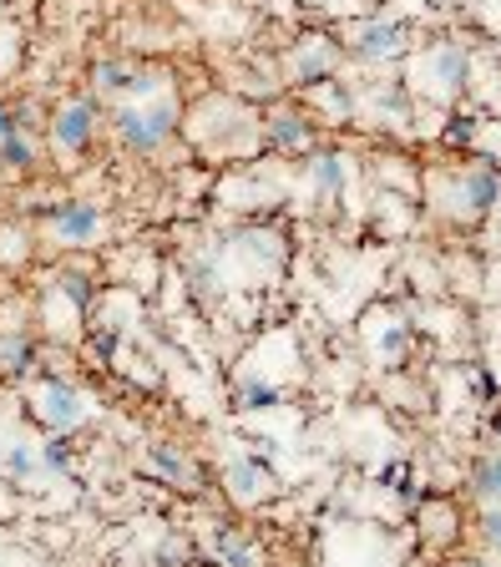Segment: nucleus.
Listing matches in <instances>:
<instances>
[{"label": "nucleus", "instance_id": "obj_10", "mask_svg": "<svg viewBox=\"0 0 501 567\" xmlns=\"http://www.w3.org/2000/svg\"><path fill=\"white\" fill-rule=\"evenodd\" d=\"M497 193H501V183H497V172H471L466 178V199H471V213H487L491 203H497Z\"/></svg>", "mask_w": 501, "mask_h": 567}, {"label": "nucleus", "instance_id": "obj_11", "mask_svg": "<svg viewBox=\"0 0 501 567\" xmlns=\"http://www.w3.org/2000/svg\"><path fill=\"white\" fill-rule=\"evenodd\" d=\"M330 71H334V52H330V46H315V52L299 56V77L309 81V87H324Z\"/></svg>", "mask_w": 501, "mask_h": 567}, {"label": "nucleus", "instance_id": "obj_19", "mask_svg": "<svg viewBox=\"0 0 501 567\" xmlns=\"http://www.w3.org/2000/svg\"><path fill=\"white\" fill-rule=\"evenodd\" d=\"M36 456H41V466H46L52 476L67 472V441H46V446L36 451Z\"/></svg>", "mask_w": 501, "mask_h": 567}, {"label": "nucleus", "instance_id": "obj_5", "mask_svg": "<svg viewBox=\"0 0 501 567\" xmlns=\"http://www.w3.org/2000/svg\"><path fill=\"white\" fill-rule=\"evenodd\" d=\"M400 46H406V31L390 26V21H380V26H365L355 41V56H365V61H385V56H396Z\"/></svg>", "mask_w": 501, "mask_h": 567}, {"label": "nucleus", "instance_id": "obj_12", "mask_svg": "<svg viewBox=\"0 0 501 567\" xmlns=\"http://www.w3.org/2000/svg\"><path fill=\"white\" fill-rule=\"evenodd\" d=\"M269 143H274V147H299V143H309V122H304V117H289V112H284V117L269 122Z\"/></svg>", "mask_w": 501, "mask_h": 567}, {"label": "nucleus", "instance_id": "obj_17", "mask_svg": "<svg viewBox=\"0 0 501 567\" xmlns=\"http://www.w3.org/2000/svg\"><path fill=\"white\" fill-rule=\"evenodd\" d=\"M435 67H441V77H446V87H462L466 71H471V61H466L462 52H441L435 56Z\"/></svg>", "mask_w": 501, "mask_h": 567}, {"label": "nucleus", "instance_id": "obj_3", "mask_svg": "<svg viewBox=\"0 0 501 567\" xmlns=\"http://www.w3.org/2000/svg\"><path fill=\"white\" fill-rule=\"evenodd\" d=\"M52 228L61 243H92L102 234V213H96V203H61V208H52Z\"/></svg>", "mask_w": 501, "mask_h": 567}, {"label": "nucleus", "instance_id": "obj_14", "mask_svg": "<svg viewBox=\"0 0 501 567\" xmlns=\"http://www.w3.org/2000/svg\"><path fill=\"white\" fill-rule=\"evenodd\" d=\"M0 162H5V168H31V162H36V143H31L26 133H11L0 143Z\"/></svg>", "mask_w": 501, "mask_h": 567}, {"label": "nucleus", "instance_id": "obj_20", "mask_svg": "<svg viewBox=\"0 0 501 567\" xmlns=\"http://www.w3.org/2000/svg\"><path fill=\"white\" fill-rule=\"evenodd\" d=\"M56 284H61V294H71V304H77V309H87V304H92V290H87V279H81V274H61Z\"/></svg>", "mask_w": 501, "mask_h": 567}, {"label": "nucleus", "instance_id": "obj_13", "mask_svg": "<svg viewBox=\"0 0 501 567\" xmlns=\"http://www.w3.org/2000/svg\"><path fill=\"white\" fill-rule=\"evenodd\" d=\"M0 462H5V472H11L15 481H26V476H36V472H41V456L26 446V441H15V446H5V456H0Z\"/></svg>", "mask_w": 501, "mask_h": 567}, {"label": "nucleus", "instance_id": "obj_23", "mask_svg": "<svg viewBox=\"0 0 501 567\" xmlns=\"http://www.w3.org/2000/svg\"><path fill=\"white\" fill-rule=\"evenodd\" d=\"M481 532H487V542H497V547H501V512L481 517Z\"/></svg>", "mask_w": 501, "mask_h": 567}, {"label": "nucleus", "instance_id": "obj_1", "mask_svg": "<svg viewBox=\"0 0 501 567\" xmlns=\"http://www.w3.org/2000/svg\"><path fill=\"white\" fill-rule=\"evenodd\" d=\"M172 122H178V106H172V102H152V106H122L112 127H117V137H122L127 152L147 158V152H158V147L172 137Z\"/></svg>", "mask_w": 501, "mask_h": 567}, {"label": "nucleus", "instance_id": "obj_22", "mask_svg": "<svg viewBox=\"0 0 501 567\" xmlns=\"http://www.w3.org/2000/svg\"><path fill=\"white\" fill-rule=\"evenodd\" d=\"M11 133H21V106H11V102H0V143Z\"/></svg>", "mask_w": 501, "mask_h": 567}, {"label": "nucleus", "instance_id": "obj_8", "mask_svg": "<svg viewBox=\"0 0 501 567\" xmlns=\"http://www.w3.org/2000/svg\"><path fill=\"white\" fill-rule=\"evenodd\" d=\"M471 491L481 501H501V456H481L471 472Z\"/></svg>", "mask_w": 501, "mask_h": 567}, {"label": "nucleus", "instance_id": "obj_2", "mask_svg": "<svg viewBox=\"0 0 501 567\" xmlns=\"http://www.w3.org/2000/svg\"><path fill=\"white\" fill-rule=\"evenodd\" d=\"M96 137V106L92 102H67L52 117V143L56 152H87Z\"/></svg>", "mask_w": 501, "mask_h": 567}, {"label": "nucleus", "instance_id": "obj_15", "mask_svg": "<svg viewBox=\"0 0 501 567\" xmlns=\"http://www.w3.org/2000/svg\"><path fill=\"white\" fill-rule=\"evenodd\" d=\"M309 178H315V188H319V193H340V188H344V158H334V152H324V158L315 162V172H309Z\"/></svg>", "mask_w": 501, "mask_h": 567}, {"label": "nucleus", "instance_id": "obj_16", "mask_svg": "<svg viewBox=\"0 0 501 567\" xmlns=\"http://www.w3.org/2000/svg\"><path fill=\"white\" fill-rule=\"evenodd\" d=\"M152 466H158L162 476H172V481H183V487H193V481H198V472H193V466H187L183 456H172L168 446H158V451H152Z\"/></svg>", "mask_w": 501, "mask_h": 567}, {"label": "nucleus", "instance_id": "obj_9", "mask_svg": "<svg viewBox=\"0 0 501 567\" xmlns=\"http://www.w3.org/2000/svg\"><path fill=\"white\" fill-rule=\"evenodd\" d=\"M92 87H96V92H112V97H117V92H133V87H137V71H127L122 61H102V67L92 71Z\"/></svg>", "mask_w": 501, "mask_h": 567}, {"label": "nucleus", "instance_id": "obj_21", "mask_svg": "<svg viewBox=\"0 0 501 567\" xmlns=\"http://www.w3.org/2000/svg\"><path fill=\"white\" fill-rule=\"evenodd\" d=\"M243 400H249V410H264L278 400V390L274 385H243Z\"/></svg>", "mask_w": 501, "mask_h": 567}, {"label": "nucleus", "instance_id": "obj_6", "mask_svg": "<svg viewBox=\"0 0 501 567\" xmlns=\"http://www.w3.org/2000/svg\"><path fill=\"white\" fill-rule=\"evenodd\" d=\"M228 481H234L238 497H259V491L269 487V466L253 462V456H238V462L228 466Z\"/></svg>", "mask_w": 501, "mask_h": 567}, {"label": "nucleus", "instance_id": "obj_18", "mask_svg": "<svg viewBox=\"0 0 501 567\" xmlns=\"http://www.w3.org/2000/svg\"><path fill=\"white\" fill-rule=\"evenodd\" d=\"M218 553H224V563H228V567H253V553L234 537V532H218Z\"/></svg>", "mask_w": 501, "mask_h": 567}, {"label": "nucleus", "instance_id": "obj_4", "mask_svg": "<svg viewBox=\"0 0 501 567\" xmlns=\"http://www.w3.org/2000/svg\"><path fill=\"white\" fill-rule=\"evenodd\" d=\"M41 416H46L56 431H71V426H81V416H87V400H81L67 381H52L46 396H41Z\"/></svg>", "mask_w": 501, "mask_h": 567}, {"label": "nucleus", "instance_id": "obj_7", "mask_svg": "<svg viewBox=\"0 0 501 567\" xmlns=\"http://www.w3.org/2000/svg\"><path fill=\"white\" fill-rule=\"evenodd\" d=\"M36 365V350L26 344V334H0V370L5 375H31Z\"/></svg>", "mask_w": 501, "mask_h": 567}]
</instances>
